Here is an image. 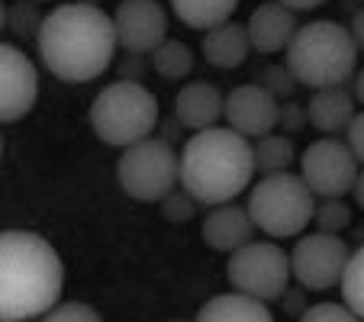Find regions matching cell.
<instances>
[{
	"instance_id": "1",
	"label": "cell",
	"mask_w": 364,
	"mask_h": 322,
	"mask_svg": "<svg viewBox=\"0 0 364 322\" xmlns=\"http://www.w3.org/2000/svg\"><path fill=\"white\" fill-rule=\"evenodd\" d=\"M117 45L113 16L77 0L48 10L36 36L42 65L65 84H87L100 77L113 65Z\"/></svg>"
},
{
	"instance_id": "2",
	"label": "cell",
	"mask_w": 364,
	"mask_h": 322,
	"mask_svg": "<svg viewBox=\"0 0 364 322\" xmlns=\"http://www.w3.org/2000/svg\"><path fill=\"white\" fill-rule=\"evenodd\" d=\"M65 290L62 254L29 229L0 232V322L42 319Z\"/></svg>"
},
{
	"instance_id": "3",
	"label": "cell",
	"mask_w": 364,
	"mask_h": 322,
	"mask_svg": "<svg viewBox=\"0 0 364 322\" xmlns=\"http://www.w3.org/2000/svg\"><path fill=\"white\" fill-rule=\"evenodd\" d=\"M255 174V145L229 126L193 132L181 151V187L197 203H232L242 190L252 187Z\"/></svg>"
},
{
	"instance_id": "4",
	"label": "cell",
	"mask_w": 364,
	"mask_h": 322,
	"mask_svg": "<svg viewBox=\"0 0 364 322\" xmlns=\"http://www.w3.org/2000/svg\"><path fill=\"white\" fill-rule=\"evenodd\" d=\"M287 68L309 90L342 87L355 77L358 45L348 26L336 20H313L294 33L287 45Z\"/></svg>"
},
{
	"instance_id": "5",
	"label": "cell",
	"mask_w": 364,
	"mask_h": 322,
	"mask_svg": "<svg viewBox=\"0 0 364 322\" xmlns=\"http://www.w3.org/2000/svg\"><path fill=\"white\" fill-rule=\"evenodd\" d=\"M159 97L142 81H113L90 100V129L113 149H129L155 132Z\"/></svg>"
},
{
	"instance_id": "6",
	"label": "cell",
	"mask_w": 364,
	"mask_h": 322,
	"mask_svg": "<svg viewBox=\"0 0 364 322\" xmlns=\"http://www.w3.org/2000/svg\"><path fill=\"white\" fill-rule=\"evenodd\" d=\"M248 216L268 239H300L316 213V197L294 171L264 174L248 193Z\"/></svg>"
},
{
	"instance_id": "7",
	"label": "cell",
	"mask_w": 364,
	"mask_h": 322,
	"mask_svg": "<svg viewBox=\"0 0 364 322\" xmlns=\"http://www.w3.org/2000/svg\"><path fill=\"white\" fill-rule=\"evenodd\" d=\"M117 181L126 197L139 203H161L181 187V151H174L168 139H142L123 149L117 161Z\"/></svg>"
},
{
	"instance_id": "8",
	"label": "cell",
	"mask_w": 364,
	"mask_h": 322,
	"mask_svg": "<svg viewBox=\"0 0 364 322\" xmlns=\"http://www.w3.org/2000/svg\"><path fill=\"white\" fill-rule=\"evenodd\" d=\"M226 277L239 294L255 296L262 303H274L287 294L294 267H290V254L277 242H248L229 254Z\"/></svg>"
},
{
	"instance_id": "9",
	"label": "cell",
	"mask_w": 364,
	"mask_h": 322,
	"mask_svg": "<svg viewBox=\"0 0 364 322\" xmlns=\"http://www.w3.org/2000/svg\"><path fill=\"white\" fill-rule=\"evenodd\" d=\"M358 174H361V165H358L355 151L348 149V142L336 136L316 139L300 155V178L306 181L313 197H345L351 193Z\"/></svg>"
},
{
	"instance_id": "10",
	"label": "cell",
	"mask_w": 364,
	"mask_h": 322,
	"mask_svg": "<svg viewBox=\"0 0 364 322\" xmlns=\"http://www.w3.org/2000/svg\"><path fill=\"white\" fill-rule=\"evenodd\" d=\"M351 252L345 245L342 235H329V232H303L296 239L294 252H290V267H294V281L303 290H332L342 284L345 264H348Z\"/></svg>"
},
{
	"instance_id": "11",
	"label": "cell",
	"mask_w": 364,
	"mask_h": 322,
	"mask_svg": "<svg viewBox=\"0 0 364 322\" xmlns=\"http://www.w3.org/2000/svg\"><path fill=\"white\" fill-rule=\"evenodd\" d=\"M39 100V71L23 48L0 42V123H20Z\"/></svg>"
},
{
	"instance_id": "12",
	"label": "cell",
	"mask_w": 364,
	"mask_h": 322,
	"mask_svg": "<svg viewBox=\"0 0 364 322\" xmlns=\"http://www.w3.org/2000/svg\"><path fill=\"white\" fill-rule=\"evenodd\" d=\"M117 42L129 55H151L168 39V14L159 0H123L113 14Z\"/></svg>"
},
{
	"instance_id": "13",
	"label": "cell",
	"mask_w": 364,
	"mask_h": 322,
	"mask_svg": "<svg viewBox=\"0 0 364 322\" xmlns=\"http://www.w3.org/2000/svg\"><path fill=\"white\" fill-rule=\"evenodd\" d=\"M226 117L229 129H235L239 136L252 139L271 136L281 123V100L274 94L262 87V84H239L226 94Z\"/></svg>"
},
{
	"instance_id": "14",
	"label": "cell",
	"mask_w": 364,
	"mask_h": 322,
	"mask_svg": "<svg viewBox=\"0 0 364 322\" xmlns=\"http://www.w3.org/2000/svg\"><path fill=\"white\" fill-rule=\"evenodd\" d=\"M245 29H248L252 52H262V55H277V52H287L290 39H294V33L300 26H296L294 10L281 7L277 0H268V4H262V7L252 10Z\"/></svg>"
},
{
	"instance_id": "15",
	"label": "cell",
	"mask_w": 364,
	"mask_h": 322,
	"mask_svg": "<svg viewBox=\"0 0 364 322\" xmlns=\"http://www.w3.org/2000/svg\"><path fill=\"white\" fill-rule=\"evenodd\" d=\"M203 242L213 252H223V254H232L239 252L242 245L255 242V222L248 216L245 206H235V203H223V206H213L210 216L203 220Z\"/></svg>"
},
{
	"instance_id": "16",
	"label": "cell",
	"mask_w": 364,
	"mask_h": 322,
	"mask_svg": "<svg viewBox=\"0 0 364 322\" xmlns=\"http://www.w3.org/2000/svg\"><path fill=\"white\" fill-rule=\"evenodd\" d=\"M223 110H226V97L210 81H191L174 94V119L193 132L216 126Z\"/></svg>"
},
{
	"instance_id": "17",
	"label": "cell",
	"mask_w": 364,
	"mask_h": 322,
	"mask_svg": "<svg viewBox=\"0 0 364 322\" xmlns=\"http://www.w3.org/2000/svg\"><path fill=\"white\" fill-rule=\"evenodd\" d=\"M306 113H309V126L319 129L323 136H338L351 126L355 119V97L351 90L342 87H323V90H313L306 103Z\"/></svg>"
},
{
	"instance_id": "18",
	"label": "cell",
	"mask_w": 364,
	"mask_h": 322,
	"mask_svg": "<svg viewBox=\"0 0 364 322\" xmlns=\"http://www.w3.org/2000/svg\"><path fill=\"white\" fill-rule=\"evenodd\" d=\"M252 52V42H248V29L245 23H223V26H213L210 33L203 36V55L206 62L220 71H232L239 68L242 62Z\"/></svg>"
},
{
	"instance_id": "19",
	"label": "cell",
	"mask_w": 364,
	"mask_h": 322,
	"mask_svg": "<svg viewBox=\"0 0 364 322\" xmlns=\"http://www.w3.org/2000/svg\"><path fill=\"white\" fill-rule=\"evenodd\" d=\"M197 322H274V316H271L268 303L232 290V294L206 300L197 313Z\"/></svg>"
},
{
	"instance_id": "20",
	"label": "cell",
	"mask_w": 364,
	"mask_h": 322,
	"mask_svg": "<svg viewBox=\"0 0 364 322\" xmlns=\"http://www.w3.org/2000/svg\"><path fill=\"white\" fill-rule=\"evenodd\" d=\"M171 10L184 26L210 33L213 26L232 20L239 10V0H171Z\"/></svg>"
},
{
	"instance_id": "21",
	"label": "cell",
	"mask_w": 364,
	"mask_h": 322,
	"mask_svg": "<svg viewBox=\"0 0 364 322\" xmlns=\"http://www.w3.org/2000/svg\"><path fill=\"white\" fill-rule=\"evenodd\" d=\"M151 68L165 81H184L193 71V52L181 39H165L151 52Z\"/></svg>"
},
{
	"instance_id": "22",
	"label": "cell",
	"mask_w": 364,
	"mask_h": 322,
	"mask_svg": "<svg viewBox=\"0 0 364 322\" xmlns=\"http://www.w3.org/2000/svg\"><path fill=\"white\" fill-rule=\"evenodd\" d=\"M296 161V151H294V142L290 136H262L255 142V168L264 174H284L290 171V165Z\"/></svg>"
},
{
	"instance_id": "23",
	"label": "cell",
	"mask_w": 364,
	"mask_h": 322,
	"mask_svg": "<svg viewBox=\"0 0 364 322\" xmlns=\"http://www.w3.org/2000/svg\"><path fill=\"white\" fill-rule=\"evenodd\" d=\"M338 287H342V303L355 316H361L364 319V245L358 248V252H351Z\"/></svg>"
},
{
	"instance_id": "24",
	"label": "cell",
	"mask_w": 364,
	"mask_h": 322,
	"mask_svg": "<svg viewBox=\"0 0 364 322\" xmlns=\"http://www.w3.org/2000/svg\"><path fill=\"white\" fill-rule=\"evenodd\" d=\"M42 20H46V14H39L36 0H14L7 7V29L20 39H36L42 29Z\"/></svg>"
},
{
	"instance_id": "25",
	"label": "cell",
	"mask_w": 364,
	"mask_h": 322,
	"mask_svg": "<svg viewBox=\"0 0 364 322\" xmlns=\"http://www.w3.org/2000/svg\"><path fill=\"white\" fill-rule=\"evenodd\" d=\"M313 222H316L319 232H329V235H338L351 226V206L345 203L342 197H329L316 206L313 213Z\"/></svg>"
},
{
	"instance_id": "26",
	"label": "cell",
	"mask_w": 364,
	"mask_h": 322,
	"mask_svg": "<svg viewBox=\"0 0 364 322\" xmlns=\"http://www.w3.org/2000/svg\"><path fill=\"white\" fill-rule=\"evenodd\" d=\"M262 84L268 94H274L277 100H290L294 97V90H296V77H294V71L287 68V62H274V65H268V68L262 71Z\"/></svg>"
},
{
	"instance_id": "27",
	"label": "cell",
	"mask_w": 364,
	"mask_h": 322,
	"mask_svg": "<svg viewBox=\"0 0 364 322\" xmlns=\"http://www.w3.org/2000/svg\"><path fill=\"white\" fill-rule=\"evenodd\" d=\"M39 322H103V316L97 313L90 303L68 300V303H58V306H52Z\"/></svg>"
},
{
	"instance_id": "28",
	"label": "cell",
	"mask_w": 364,
	"mask_h": 322,
	"mask_svg": "<svg viewBox=\"0 0 364 322\" xmlns=\"http://www.w3.org/2000/svg\"><path fill=\"white\" fill-rule=\"evenodd\" d=\"M296 322H364L361 316H355L345 303H316V306H306V313L300 316Z\"/></svg>"
},
{
	"instance_id": "29",
	"label": "cell",
	"mask_w": 364,
	"mask_h": 322,
	"mask_svg": "<svg viewBox=\"0 0 364 322\" xmlns=\"http://www.w3.org/2000/svg\"><path fill=\"white\" fill-rule=\"evenodd\" d=\"M161 213H165L168 222H187V220H193V213H197V200L178 187L174 193H168V197L161 200Z\"/></svg>"
},
{
	"instance_id": "30",
	"label": "cell",
	"mask_w": 364,
	"mask_h": 322,
	"mask_svg": "<svg viewBox=\"0 0 364 322\" xmlns=\"http://www.w3.org/2000/svg\"><path fill=\"white\" fill-rule=\"evenodd\" d=\"M284 126V136H296L309 126V113H306V103H296L294 97L281 103V123Z\"/></svg>"
},
{
	"instance_id": "31",
	"label": "cell",
	"mask_w": 364,
	"mask_h": 322,
	"mask_svg": "<svg viewBox=\"0 0 364 322\" xmlns=\"http://www.w3.org/2000/svg\"><path fill=\"white\" fill-rule=\"evenodd\" d=\"M345 142H348V149L355 151L358 165H364V110H361V113H355L351 126L345 129Z\"/></svg>"
},
{
	"instance_id": "32",
	"label": "cell",
	"mask_w": 364,
	"mask_h": 322,
	"mask_svg": "<svg viewBox=\"0 0 364 322\" xmlns=\"http://www.w3.org/2000/svg\"><path fill=\"white\" fill-rule=\"evenodd\" d=\"M284 300V309H287V316H296V319H300L303 313H306V290L303 287H287V294L281 296Z\"/></svg>"
},
{
	"instance_id": "33",
	"label": "cell",
	"mask_w": 364,
	"mask_h": 322,
	"mask_svg": "<svg viewBox=\"0 0 364 322\" xmlns=\"http://www.w3.org/2000/svg\"><path fill=\"white\" fill-rule=\"evenodd\" d=\"M119 71H123V81H142L145 65H142V58L139 55H129L123 65H119Z\"/></svg>"
},
{
	"instance_id": "34",
	"label": "cell",
	"mask_w": 364,
	"mask_h": 322,
	"mask_svg": "<svg viewBox=\"0 0 364 322\" xmlns=\"http://www.w3.org/2000/svg\"><path fill=\"white\" fill-rule=\"evenodd\" d=\"M348 33H351V39H355L358 52H364V7L358 10L355 16H351V23H348Z\"/></svg>"
},
{
	"instance_id": "35",
	"label": "cell",
	"mask_w": 364,
	"mask_h": 322,
	"mask_svg": "<svg viewBox=\"0 0 364 322\" xmlns=\"http://www.w3.org/2000/svg\"><path fill=\"white\" fill-rule=\"evenodd\" d=\"M281 7H287V10H294V14H306V10H316V7H323L326 0H277Z\"/></svg>"
},
{
	"instance_id": "36",
	"label": "cell",
	"mask_w": 364,
	"mask_h": 322,
	"mask_svg": "<svg viewBox=\"0 0 364 322\" xmlns=\"http://www.w3.org/2000/svg\"><path fill=\"white\" fill-rule=\"evenodd\" d=\"M351 97H355V103L364 107V68L355 71V77H351Z\"/></svg>"
},
{
	"instance_id": "37",
	"label": "cell",
	"mask_w": 364,
	"mask_h": 322,
	"mask_svg": "<svg viewBox=\"0 0 364 322\" xmlns=\"http://www.w3.org/2000/svg\"><path fill=\"white\" fill-rule=\"evenodd\" d=\"M351 197H355V203L364 210V168H361V174H358L355 187H351Z\"/></svg>"
},
{
	"instance_id": "38",
	"label": "cell",
	"mask_w": 364,
	"mask_h": 322,
	"mask_svg": "<svg viewBox=\"0 0 364 322\" xmlns=\"http://www.w3.org/2000/svg\"><path fill=\"white\" fill-rule=\"evenodd\" d=\"M4 26H7V7H4V0H0V33H4Z\"/></svg>"
},
{
	"instance_id": "39",
	"label": "cell",
	"mask_w": 364,
	"mask_h": 322,
	"mask_svg": "<svg viewBox=\"0 0 364 322\" xmlns=\"http://www.w3.org/2000/svg\"><path fill=\"white\" fill-rule=\"evenodd\" d=\"M77 4H90V7H100L103 0H77Z\"/></svg>"
},
{
	"instance_id": "40",
	"label": "cell",
	"mask_w": 364,
	"mask_h": 322,
	"mask_svg": "<svg viewBox=\"0 0 364 322\" xmlns=\"http://www.w3.org/2000/svg\"><path fill=\"white\" fill-rule=\"evenodd\" d=\"M36 4H52V0H36Z\"/></svg>"
},
{
	"instance_id": "41",
	"label": "cell",
	"mask_w": 364,
	"mask_h": 322,
	"mask_svg": "<svg viewBox=\"0 0 364 322\" xmlns=\"http://www.w3.org/2000/svg\"><path fill=\"white\" fill-rule=\"evenodd\" d=\"M0 155H4V139H0Z\"/></svg>"
},
{
	"instance_id": "42",
	"label": "cell",
	"mask_w": 364,
	"mask_h": 322,
	"mask_svg": "<svg viewBox=\"0 0 364 322\" xmlns=\"http://www.w3.org/2000/svg\"><path fill=\"white\" fill-rule=\"evenodd\" d=\"M168 322H187V319H168Z\"/></svg>"
}]
</instances>
